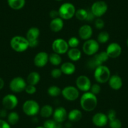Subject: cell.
I'll return each instance as SVG.
<instances>
[{"instance_id":"9a60e30c","label":"cell","mask_w":128,"mask_h":128,"mask_svg":"<svg viewBox=\"0 0 128 128\" xmlns=\"http://www.w3.org/2000/svg\"><path fill=\"white\" fill-rule=\"evenodd\" d=\"M49 62V55L45 52L37 53L34 59L35 66L38 68H42L46 66Z\"/></svg>"},{"instance_id":"ee69618b","label":"cell","mask_w":128,"mask_h":128,"mask_svg":"<svg viewBox=\"0 0 128 128\" xmlns=\"http://www.w3.org/2000/svg\"><path fill=\"white\" fill-rule=\"evenodd\" d=\"M28 43H29V47L35 48L38 45L39 41L38 40H35V41L28 42Z\"/></svg>"},{"instance_id":"d590c367","label":"cell","mask_w":128,"mask_h":128,"mask_svg":"<svg viewBox=\"0 0 128 128\" xmlns=\"http://www.w3.org/2000/svg\"><path fill=\"white\" fill-rule=\"evenodd\" d=\"M94 24L97 29L102 30L105 26V22L100 18H97L94 21Z\"/></svg>"},{"instance_id":"60d3db41","label":"cell","mask_w":128,"mask_h":128,"mask_svg":"<svg viewBox=\"0 0 128 128\" xmlns=\"http://www.w3.org/2000/svg\"><path fill=\"white\" fill-rule=\"evenodd\" d=\"M49 15H50V17L52 19H55V18H58L59 17V14L58 10H51L49 13Z\"/></svg>"},{"instance_id":"c3c4849f","label":"cell","mask_w":128,"mask_h":128,"mask_svg":"<svg viewBox=\"0 0 128 128\" xmlns=\"http://www.w3.org/2000/svg\"><path fill=\"white\" fill-rule=\"evenodd\" d=\"M56 2H60V1H62V0H55Z\"/></svg>"},{"instance_id":"d6986e66","label":"cell","mask_w":128,"mask_h":128,"mask_svg":"<svg viewBox=\"0 0 128 128\" xmlns=\"http://www.w3.org/2000/svg\"><path fill=\"white\" fill-rule=\"evenodd\" d=\"M49 26H50V29L51 30L52 32H55V33L60 32L64 28V20L60 17H58L55 19H52L50 22Z\"/></svg>"},{"instance_id":"83f0119b","label":"cell","mask_w":128,"mask_h":128,"mask_svg":"<svg viewBox=\"0 0 128 128\" xmlns=\"http://www.w3.org/2000/svg\"><path fill=\"white\" fill-rule=\"evenodd\" d=\"M20 120V116L18 112L12 111L7 116V121L11 126H14Z\"/></svg>"},{"instance_id":"e0dca14e","label":"cell","mask_w":128,"mask_h":128,"mask_svg":"<svg viewBox=\"0 0 128 128\" xmlns=\"http://www.w3.org/2000/svg\"><path fill=\"white\" fill-rule=\"evenodd\" d=\"M78 34L80 38L86 41L90 39L93 34V29L88 24H84L79 28Z\"/></svg>"},{"instance_id":"7c38bea8","label":"cell","mask_w":128,"mask_h":128,"mask_svg":"<svg viewBox=\"0 0 128 128\" xmlns=\"http://www.w3.org/2000/svg\"><path fill=\"white\" fill-rule=\"evenodd\" d=\"M76 87L79 90L84 92H88L92 86L90 78L87 76H84V75L80 76L77 77L76 81Z\"/></svg>"},{"instance_id":"277c9868","label":"cell","mask_w":128,"mask_h":128,"mask_svg":"<svg viewBox=\"0 0 128 128\" xmlns=\"http://www.w3.org/2000/svg\"><path fill=\"white\" fill-rule=\"evenodd\" d=\"M59 17L63 20H68L73 18L76 14L75 6L71 3H64L58 10Z\"/></svg>"},{"instance_id":"4fadbf2b","label":"cell","mask_w":128,"mask_h":128,"mask_svg":"<svg viewBox=\"0 0 128 128\" xmlns=\"http://www.w3.org/2000/svg\"><path fill=\"white\" fill-rule=\"evenodd\" d=\"M106 52L108 54L109 58H116L119 57L122 53V48L119 44L116 42L110 43L107 46Z\"/></svg>"},{"instance_id":"ffe728a7","label":"cell","mask_w":128,"mask_h":128,"mask_svg":"<svg viewBox=\"0 0 128 128\" xmlns=\"http://www.w3.org/2000/svg\"><path fill=\"white\" fill-rule=\"evenodd\" d=\"M60 69L63 74L66 76H71L75 73L76 70V66L70 62H66L61 64Z\"/></svg>"},{"instance_id":"f6af8a7d","label":"cell","mask_w":128,"mask_h":128,"mask_svg":"<svg viewBox=\"0 0 128 128\" xmlns=\"http://www.w3.org/2000/svg\"><path fill=\"white\" fill-rule=\"evenodd\" d=\"M4 81L2 78L0 77V90H2V88L4 87Z\"/></svg>"},{"instance_id":"bcb514c9","label":"cell","mask_w":128,"mask_h":128,"mask_svg":"<svg viewBox=\"0 0 128 128\" xmlns=\"http://www.w3.org/2000/svg\"><path fill=\"white\" fill-rule=\"evenodd\" d=\"M35 128H44V127L42 126H37Z\"/></svg>"},{"instance_id":"30bf717a","label":"cell","mask_w":128,"mask_h":128,"mask_svg":"<svg viewBox=\"0 0 128 128\" xmlns=\"http://www.w3.org/2000/svg\"><path fill=\"white\" fill-rule=\"evenodd\" d=\"M26 81L21 77H16L10 82V88L14 93H20L24 91L26 86Z\"/></svg>"},{"instance_id":"5bb4252c","label":"cell","mask_w":128,"mask_h":128,"mask_svg":"<svg viewBox=\"0 0 128 128\" xmlns=\"http://www.w3.org/2000/svg\"><path fill=\"white\" fill-rule=\"evenodd\" d=\"M92 122L95 126L103 128L109 123V119L107 114L103 112H97L92 116Z\"/></svg>"},{"instance_id":"7402d4cb","label":"cell","mask_w":128,"mask_h":128,"mask_svg":"<svg viewBox=\"0 0 128 128\" xmlns=\"http://www.w3.org/2000/svg\"><path fill=\"white\" fill-rule=\"evenodd\" d=\"M67 54L68 58L72 62L78 61L82 56V52L78 48H70Z\"/></svg>"},{"instance_id":"52a82bcc","label":"cell","mask_w":128,"mask_h":128,"mask_svg":"<svg viewBox=\"0 0 128 128\" xmlns=\"http://www.w3.org/2000/svg\"><path fill=\"white\" fill-rule=\"evenodd\" d=\"M79 90L74 86H66L62 89L61 95L64 99L68 101H75L79 98Z\"/></svg>"},{"instance_id":"7a4b0ae2","label":"cell","mask_w":128,"mask_h":128,"mask_svg":"<svg viewBox=\"0 0 128 128\" xmlns=\"http://www.w3.org/2000/svg\"><path fill=\"white\" fill-rule=\"evenodd\" d=\"M10 46L14 51L22 53L28 50L29 48V43L26 37L17 35L11 39Z\"/></svg>"},{"instance_id":"d6a6232c","label":"cell","mask_w":128,"mask_h":128,"mask_svg":"<svg viewBox=\"0 0 128 128\" xmlns=\"http://www.w3.org/2000/svg\"><path fill=\"white\" fill-rule=\"evenodd\" d=\"M69 48H77L80 44L79 39L76 36H72L67 41Z\"/></svg>"},{"instance_id":"b9f144b4","label":"cell","mask_w":128,"mask_h":128,"mask_svg":"<svg viewBox=\"0 0 128 128\" xmlns=\"http://www.w3.org/2000/svg\"><path fill=\"white\" fill-rule=\"evenodd\" d=\"M94 18H96V17L94 16L93 13L91 12L90 10H87V19H86V21L87 22H92V21H93L94 20Z\"/></svg>"},{"instance_id":"44dd1931","label":"cell","mask_w":128,"mask_h":128,"mask_svg":"<svg viewBox=\"0 0 128 128\" xmlns=\"http://www.w3.org/2000/svg\"><path fill=\"white\" fill-rule=\"evenodd\" d=\"M40 35V31L37 27H31L28 30L26 34V38L28 42L38 40Z\"/></svg>"},{"instance_id":"ba28073f","label":"cell","mask_w":128,"mask_h":128,"mask_svg":"<svg viewBox=\"0 0 128 128\" xmlns=\"http://www.w3.org/2000/svg\"><path fill=\"white\" fill-rule=\"evenodd\" d=\"M52 48L54 53L63 55V54H67L69 49L68 43L66 40L63 38H56L52 44Z\"/></svg>"},{"instance_id":"ab89813d","label":"cell","mask_w":128,"mask_h":128,"mask_svg":"<svg viewBox=\"0 0 128 128\" xmlns=\"http://www.w3.org/2000/svg\"><path fill=\"white\" fill-rule=\"evenodd\" d=\"M0 128H11V125L6 120L0 119Z\"/></svg>"},{"instance_id":"2e32d148","label":"cell","mask_w":128,"mask_h":128,"mask_svg":"<svg viewBox=\"0 0 128 128\" xmlns=\"http://www.w3.org/2000/svg\"><path fill=\"white\" fill-rule=\"evenodd\" d=\"M67 112L66 108L64 107H58L54 110L53 113V119L57 122L62 124L67 119Z\"/></svg>"},{"instance_id":"7dc6e473","label":"cell","mask_w":128,"mask_h":128,"mask_svg":"<svg viewBox=\"0 0 128 128\" xmlns=\"http://www.w3.org/2000/svg\"><path fill=\"white\" fill-rule=\"evenodd\" d=\"M127 45H128V40H127Z\"/></svg>"},{"instance_id":"f546056e","label":"cell","mask_w":128,"mask_h":128,"mask_svg":"<svg viewBox=\"0 0 128 128\" xmlns=\"http://www.w3.org/2000/svg\"><path fill=\"white\" fill-rule=\"evenodd\" d=\"M109 38H110V36H109V33L106 31H102V32H100L99 35H98L97 41L99 44H106L109 41Z\"/></svg>"},{"instance_id":"603a6c76","label":"cell","mask_w":128,"mask_h":128,"mask_svg":"<svg viewBox=\"0 0 128 128\" xmlns=\"http://www.w3.org/2000/svg\"><path fill=\"white\" fill-rule=\"evenodd\" d=\"M82 118V112L78 109H74L70 110L67 115V119L69 121L76 122L81 120Z\"/></svg>"},{"instance_id":"cb8c5ba5","label":"cell","mask_w":128,"mask_h":128,"mask_svg":"<svg viewBox=\"0 0 128 128\" xmlns=\"http://www.w3.org/2000/svg\"><path fill=\"white\" fill-rule=\"evenodd\" d=\"M40 75L38 72H32L28 75L26 77V83L27 84L33 85V86H35L37 85L40 81Z\"/></svg>"},{"instance_id":"8992f818","label":"cell","mask_w":128,"mask_h":128,"mask_svg":"<svg viewBox=\"0 0 128 128\" xmlns=\"http://www.w3.org/2000/svg\"><path fill=\"white\" fill-rule=\"evenodd\" d=\"M100 48V45L96 40L88 39L86 40L82 45V51L88 56H93L98 54Z\"/></svg>"},{"instance_id":"8d00e7d4","label":"cell","mask_w":128,"mask_h":128,"mask_svg":"<svg viewBox=\"0 0 128 128\" xmlns=\"http://www.w3.org/2000/svg\"><path fill=\"white\" fill-rule=\"evenodd\" d=\"M24 92L29 95L35 94L36 92V86H33V85L27 84L25 87V89H24Z\"/></svg>"},{"instance_id":"8fae6325","label":"cell","mask_w":128,"mask_h":128,"mask_svg":"<svg viewBox=\"0 0 128 128\" xmlns=\"http://www.w3.org/2000/svg\"><path fill=\"white\" fill-rule=\"evenodd\" d=\"M2 104L6 110H13L15 109L18 104V98L14 94H9L4 96L2 99Z\"/></svg>"},{"instance_id":"9c48e42d","label":"cell","mask_w":128,"mask_h":128,"mask_svg":"<svg viewBox=\"0 0 128 128\" xmlns=\"http://www.w3.org/2000/svg\"><path fill=\"white\" fill-rule=\"evenodd\" d=\"M108 10V5L104 1H98L91 6L90 11L95 17L100 18L106 14Z\"/></svg>"},{"instance_id":"4316f807","label":"cell","mask_w":128,"mask_h":128,"mask_svg":"<svg viewBox=\"0 0 128 128\" xmlns=\"http://www.w3.org/2000/svg\"><path fill=\"white\" fill-rule=\"evenodd\" d=\"M62 57L56 53H52L49 55V62L54 66H58L62 64Z\"/></svg>"},{"instance_id":"3957f363","label":"cell","mask_w":128,"mask_h":128,"mask_svg":"<svg viewBox=\"0 0 128 128\" xmlns=\"http://www.w3.org/2000/svg\"><path fill=\"white\" fill-rule=\"evenodd\" d=\"M110 76V69L104 65H101L94 70V77L98 84L106 83Z\"/></svg>"},{"instance_id":"7bdbcfd3","label":"cell","mask_w":128,"mask_h":128,"mask_svg":"<svg viewBox=\"0 0 128 128\" xmlns=\"http://www.w3.org/2000/svg\"><path fill=\"white\" fill-rule=\"evenodd\" d=\"M8 112H7V110L4 108L1 109L0 110V118L1 119H3V118H6L8 116Z\"/></svg>"},{"instance_id":"ac0fdd59","label":"cell","mask_w":128,"mask_h":128,"mask_svg":"<svg viewBox=\"0 0 128 128\" xmlns=\"http://www.w3.org/2000/svg\"><path fill=\"white\" fill-rule=\"evenodd\" d=\"M108 82L109 87L114 90H118L120 89L123 84L121 77L118 75H113L110 76Z\"/></svg>"},{"instance_id":"f35d334b","label":"cell","mask_w":128,"mask_h":128,"mask_svg":"<svg viewBox=\"0 0 128 128\" xmlns=\"http://www.w3.org/2000/svg\"><path fill=\"white\" fill-rule=\"evenodd\" d=\"M107 116H108V119H109V121L112 120V119H116V112L114 109H110L108 112Z\"/></svg>"},{"instance_id":"484cf974","label":"cell","mask_w":128,"mask_h":128,"mask_svg":"<svg viewBox=\"0 0 128 128\" xmlns=\"http://www.w3.org/2000/svg\"><path fill=\"white\" fill-rule=\"evenodd\" d=\"M8 6L14 10H20L24 6L25 0H7Z\"/></svg>"},{"instance_id":"1f68e13d","label":"cell","mask_w":128,"mask_h":128,"mask_svg":"<svg viewBox=\"0 0 128 128\" xmlns=\"http://www.w3.org/2000/svg\"><path fill=\"white\" fill-rule=\"evenodd\" d=\"M43 126L45 128H62L61 124L54 119H46L44 122Z\"/></svg>"},{"instance_id":"5b68a950","label":"cell","mask_w":128,"mask_h":128,"mask_svg":"<svg viewBox=\"0 0 128 128\" xmlns=\"http://www.w3.org/2000/svg\"><path fill=\"white\" fill-rule=\"evenodd\" d=\"M22 110L28 116L34 117L40 112V107L36 100H27L23 104Z\"/></svg>"},{"instance_id":"d4e9b609","label":"cell","mask_w":128,"mask_h":128,"mask_svg":"<svg viewBox=\"0 0 128 128\" xmlns=\"http://www.w3.org/2000/svg\"><path fill=\"white\" fill-rule=\"evenodd\" d=\"M54 111V109L52 106L49 105V104H46L40 108L39 113H40L41 117L45 118V119H48L50 117L52 116Z\"/></svg>"},{"instance_id":"836d02e7","label":"cell","mask_w":128,"mask_h":128,"mask_svg":"<svg viewBox=\"0 0 128 128\" xmlns=\"http://www.w3.org/2000/svg\"><path fill=\"white\" fill-rule=\"evenodd\" d=\"M109 125L110 128H122V122L119 119L116 118L109 121Z\"/></svg>"},{"instance_id":"4dcf8cb0","label":"cell","mask_w":128,"mask_h":128,"mask_svg":"<svg viewBox=\"0 0 128 128\" xmlns=\"http://www.w3.org/2000/svg\"><path fill=\"white\" fill-rule=\"evenodd\" d=\"M75 16L79 21H86L87 17V10L84 8H80L76 10Z\"/></svg>"},{"instance_id":"74e56055","label":"cell","mask_w":128,"mask_h":128,"mask_svg":"<svg viewBox=\"0 0 128 128\" xmlns=\"http://www.w3.org/2000/svg\"><path fill=\"white\" fill-rule=\"evenodd\" d=\"M50 74H51V76L52 78H56H56H60L63 74L61 69H60V68H55L52 70Z\"/></svg>"},{"instance_id":"6da1fadb","label":"cell","mask_w":128,"mask_h":128,"mask_svg":"<svg viewBox=\"0 0 128 128\" xmlns=\"http://www.w3.org/2000/svg\"><path fill=\"white\" fill-rule=\"evenodd\" d=\"M98 103L97 96L91 93L90 91L84 92L80 99L81 108L86 112L93 111L98 106Z\"/></svg>"},{"instance_id":"681fc988","label":"cell","mask_w":128,"mask_h":128,"mask_svg":"<svg viewBox=\"0 0 128 128\" xmlns=\"http://www.w3.org/2000/svg\"></svg>"},{"instance_id":"e575fe53","label":"cell","mask_w":128,"mask_h":128,"mask_svg":"<svg viewBox=\"0 0 128 128\" xmlns=\"http://www.w3.org/2000/svg\"><path fill=\"white\" fill-rule=\"evenodd\" d=\"M100 90H101V88H100V86L99 85V84H92L90 88V92L91 93H92L93 94L97 95L99 94L100 92Z\"/></svg>"},{"instance_id":"f1b7e54d","label":"cell","mask_w":128,"mask_h":128,"mask_svg":"<svg viewBox=\"0 0 128 128\" xmlns=\"http://www.w3.org/2000/svg\"><path fill=\"white\" fill-rule=\"evenodd\" d=\"M47 93L52 98H56L61 95L62 89L56 86H51L48 88Z\"/></svg>"}]
</instances>
